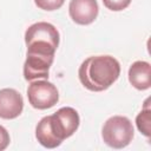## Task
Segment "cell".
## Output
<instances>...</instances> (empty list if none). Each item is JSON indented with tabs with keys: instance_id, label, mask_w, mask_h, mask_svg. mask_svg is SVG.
<instances>
[{
	"instance_id": "6da1fadb",
	"label": "cell",
	"mask_w": 151,
	"mask_h": 151,
	"mask_svg": "<svg viewBox=\"0 0 151 151\" xmlns=\"http://www.w3.org/2000/svg\"><path fill=\"white\" fill-rule=\"evenodd\" d=\"M79 124L78 112L73 107L65 106L39 120L35 127V138L44 147L54 149L71 137L78 130Z\"/></svg>"
},
{
	"instance_id": "7a4b0ae2",
	"label": "cell",
	"mask_w": 151,
	"mask_h": 151,
	"mask_svg": "<svg viewBox=\"0 0 151 151\" xmlns=\"http://www.w3.org/2000/svg\"><path fill=\"white\" fill-rule=\"evenodd\" d=\"M120 74V64L112 55H93L85 59L78 70L81 85L92 91L107 90Z\"/></svg>"
},
{
	"instance_id": "3957f363",
	"label": "cell",
	"mask_w": 151,
	"mask_h": 151,
	"mask_svg": "<svg viewBox=\"0 0 151 151\" xmlns=\"http://www.w3.org/2000/svg\"><path fill=\"white\" fill-rule=\"evenodd\" d=\"M60 35L58 29L50 22L39 21L31 25L25 32L26 54L54 57L59 46Z\"/></svg>"
},
{
	"instance_id": "277c9868",
	"label": "cell",
	"mask_w": 151,
	"mask_h": 151,
	"mask_svg": "<svg viewBox=\"0 0 151 151\" xmlns=\"http://www.w3.org/2000/svg\"><path fill=\"white\" fill-rule=\"evenodd\" d=\"M134 130L131 120L125 116L110 117L103 125L101 137L106 145L113 149L127 146L133 138Z\"/></svg>"
},
{
	"instance_id": "5b68a950",
	"label": "cell",
	"mask_w": 151,
	"mask_h": 151,
	"mask_svg": "<svg viewBox=\"0 0 151 151\" xmlns=\"http://www.w3.org/2000/svg\"><path fill=\"white\" fill-rule=\"evenodd\" d=\"M27 98L32 107L37 110H47L58 103L59 92L54 84L47 80L37 79L28 85Z\"/></svg>"
},
{
	"instance_id": "8992f818",
	"label": "cell",
	"mask_w": 151,
	"mask_h": 151,
	"mask_svg": "<svg viewBox=\"0 0 151 151\" xmlns=\"http://www.w3.org/2000/svg\"><path fill=\"white\" fill-rule=\"evenodd\" d=\"M68 13L76 24L90 25L97 19L99 6L97 0H71Z\"/></svg>"
},
{
	"instance_id": "52a82bcc",
	"label": "cell",
	"mask_w": 151,
	"mask_h": 151,
	"mask_svg": "<svg viewBox=\"0 0 151 151\" xmlns=\"http://www.w3.org/2000/svg\"><path fill=\"white\" fill-rule=\"evenodd\" d=\"M54 57H41L26 54V60L24 63V78L27 81H33L37 79H47L50 73V67Z\"/></svg>"
},
{
	"instance_id": "ba28073f",
	"label": "cell",
	"mask_w": 151,
	"mask_h": 151,
	"mask_svg": "<svg viewBox=\"0 0 151 151\" xmlns=\"http://www.w3.org/2000/svg\"><path fill=\"white\" fill-rule=\"evenodd\" d=\"M24 110L22 96L14 88L0 90V118L14 119Z\"/></svg>"
},
{
	"instance_id": "9c48e42d",
	"label": "cell",
	"mask_w": 151,
	"mask_h": 151,
	"mask_svg": "<svg viewBox=\"0 0 151 151\" xmlns=\"http://www.w3.org/2000/svg\"><path fill=\"white\" fill-rule=\"evenodd\" d=\"M129 81L139 91L149 90L151 86V65L144 60L134 61L129 68Z\"/></svg>"
},
{
	"instance_id": "30bf717a",
	"label": "cell",
	"mask_w": 151,
	"mask_h": 151,
	"mask_svg": "<svg viewBox=\"0 0 151 151\" xmlns=\"http://www.w3.org/2000/svg\"><path fill=\"white\" fill-rule=\"evenodd\" d=\"M136 125L145 137L149 138L151 136V109L149 106V99L145 100L144 109L136 117Z\"/></svg>"
},
{
	"instance_id": "8fae6325",
	"label": "cell",
	"mask_w": 151,
	"mask_h": 151,
	"mask_svg": "<svg viewBox=\"0 0 151 151\" xmlns=\"http://www.w3.org/2000/svg\"><path fill=\"white\" fill-rule=\"evenodd\" d=\"M65 0H34V4L38 8L44 11H55L64 5Z\"/></svg>"
},
{
	"instance_id": "7c38bea8",
	"label": "cell",
	"mask_w": 151,
	"mask_h": 151,
	"mask_svg": "<svg viewBox=\"0 0 151 151\" xmlns=\"http://www.w3.org/2000/svg\"><path fill=\"white\" fill-rule=\"evenodd\" d=\"M101 1L107 9L114 12L123 11L126 7H129V5L131 4V0H101Z\"/></svg>"
},
{
	"instance_id": "4fadbf2b",
	"label": "cell",
	"mask_w": 151,
	"mask_h": 151,
	"mask_svg": "<svg viewBox=\"0 0 151 151\" xmlns=\"http://www.w3.org/2000/svg\"><path fill=\"white\" fill-rule=\"evenodd\" d=\"M9 142H11V138H9L8 131L2 125H0V151L5 150L9 145Z\"/></svg>"
}]
</instances>
